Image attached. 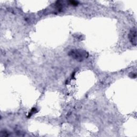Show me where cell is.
<instances>
[{
	"label": "cell",
	"instance_id": "277c9868",
	"mask_svg": "<svg viewBox=\"0 0 137 137\" xmlns=\"http://www.w3.org/2000/svg\"><path fill=\"white\" fill-rule=\"evenodd\" d=\"M68 3H69L70 4L72 5H77L78 4V2L77 1H69L68 2Z\"/></svg>",
	"mask_w": 137,
	"mask_h": 137
},
{
	"label": "cell",
	"instance_id": "3957f363",
	"mask_svg": "<svg viewBox=\"0 0 137 137\" xmlns=\"http://www.w3.org/2000/svg\"><path fill=\"white\" fill-rule=\"evenodd\" d=\"M36 112V108H33L31 110V112H30L29 113V114L28 116H29V117H31L32 115H33L34 114H35Z\"/></svg>",
	"mask_w": 137,
	"mask_h": 137
},
{
	"label": "cell",
	"instance_id": "6da1fadb",
	"mask_svg": "<svg viewBox=\"0 0 137 137\" xmlns=\"http://www.w3.org/2000/svg\"><path fill=\"white\" fill-rule=\"evenodd\" d=\"M69 55L71 57L78 61H82L84 59L87 58L88 54L86 51L81 49H74L69 52Z\"/></svg>",
	"mask_w": 137,
	"mask_h": 137
},
{
	"label": "cell",
	"instance_id": "7a4b0ae2",
	"mask_svg": "<svg viewBox=\"0 0 137 137\" xmlns=\"http://www.w3.org/2000/svg\"><path fill=\"white\" fill-rule=\"evenodd\" d=\"M129 38L130 42L134 46L137 45V31L136 28H133L131 30L129 34Z\"/></svg>",
	"mask_w": 137,
	"mask_h": 137
}]
</instances>
